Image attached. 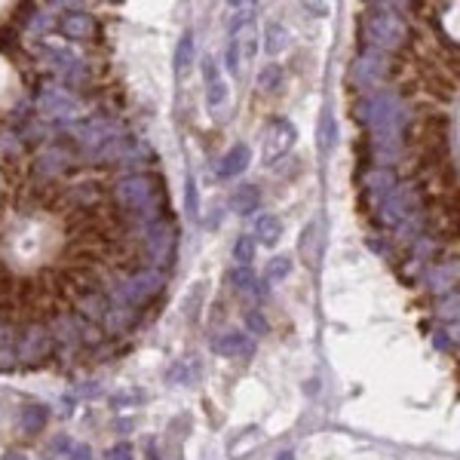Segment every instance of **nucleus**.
Wrapping results in <instances>:
<instances>
[{"instance_id": "nucleus-1", "label": "nucleus", "mask_w": 460, "mask_h": 460, "mask_svg": "<svg viewBox=\"0 0 460 460\" xmlns=\"http://www.w3.org/2000/svg\"><path fill=\"white\" fill-rule=\"evenodd\" d=\"M160 197H163V188L154 175H129V178H123L114 188L117 206L123 212H129V215H142L144 224L156 218L154 206L160 202Z\"/></svg>"}, {"instance_id": "nucleus-2", "label": "nucleus", "mask_w": 460, "mask_h": 460, "mask_svg": "<svg viewBox=\"0 0 460 460\" xmlns=\"http://www.w3.org/2000/svg\"><path fill=\"white\" fill-rule=\"evenodd\" d=\"M362 117L377 135V142H399V132L405 129V108L393 92H374L362 105Z\"/></svg>"}, {"instance_id": "nucleus-3", "label": "nucleus", "mask_w": 460, "mask_h": 460, "mask_svg": "<svg viewBox=\"0 0 460 460\" xmlns=\"http://www.w3.org/2000/svg\"><path fill=\"white\" fill-rule=\"evenodd\" d=\"M365 37L372 43L374 52H390L408 43V25L399 13H393L390 6H372L365 13Z\"/></svg>"}, {"instance_id": "nucleus-4", "label": "nucleus", "mask_w": 460, "mask_h": 460, "mask_svg": "<svg viewBox=\"0 0 460 460\" xmlns=\"http://www.w3.org/2000/svg\"><path fill=\"white\" fill-rule=\"evenodd\" d=\"M160 285H163V273L144 267V270L129 273L126 280L117 285V298L123 301V307H132V304L147 301L154 292H160Z\"/></svg>"}, {"instance_id": "nucleus-5", "label": "nucleus", "mask_w": 460, "mask_h": 460, "mask_svg": "<svg viewBox=\"0 0 460 460\" xmlns=\"http://www.w3.org/2000/svg\"><path fill=\"white\" fill-rule=\"evenodd\" d=\"M414 206H418V193L411 188H393L381 200V206H377V221H381L384 227H399L408 221Z\"/></svg>"}, {"instance_id": "nucleus-6", "label": "nucleus", "mask_w": 460, "mask_h": 460, "mask_svg": "<svg viewBox=\"0 0 460 460\" xmlns=\"http://www.w3.org/2000/svg\"><path fill=\"white\" fill-rule=\"evenodd\" d=\"M144 248H147V255H151V261L166 267L172 261V255H175V230L166 224V221H160V218L147 221Z\"/></svg>"}, {"instance_id": "nucleus-7", "label": "nucleus", "mask_w": 460, "mask_h": 460, "mask_svg": "<svg viewBox=\"0 0 460 460\" xmlns=\"http://www.w3.org/2000/svg\"><path fill=\"white\" fill-rule=\"evenodd\" d=\"M386 74H390V59H386L384 52L368 50V52H362V55H359V59L353 62V80H356L362 89L381 86V83L386 80Z\"/></svg>"}, {"instance_id": "nucleus-8", "label": "nucleus", "mask_w": 460, "mask_h": 460, "mask_svg": "<svg viewBox=\"0 0 460 460\" xmlns=\"http://www.w3.org/2000/svg\"><path fill=\"white\" fill-rule=\"evenodd\" d=\"M294 142H298V129H294L289 120H273L264 132V163L282 160L294 147Z\"/></svg>"}, {"instance_id": "nucleus-9", "label": "nucleus", "mask_w": 460, "mask_h": 460, "mask_svg": "<svg viewBox=\"0 0 460 460\" xmlns=\"http://www.w3.org/2000/svg\"><path fill=\"white\" fill-rule=\"evenodd\" d=\"M37 110L46 114V117H55V120H68V117H77L80 101L74 98L68 89L52 86V89L40 92V98H37Z\"/></svg>"}, {"instance_id": "nucleus-10", "label": "nucleus", "mask_w": 460, "mask_h": 460, "mask_svg": "<svg viewBox=\"0 0 460 460\" xmlns=\"http://www.w3.org/2000/svg\"><path fill=\"white\" fill-rule=\"evenodd\" d=\"M96 18H92V13H86V9H71V13H64L59 18V31L62 37H68V40L80 43V40H92L96 37Z\"/></svg>"}, {"instance_id": "nucleus-11", "label": "nucleus", "mask_w": 460, "mask_h": 460, "mask_svg": "<svg viewBox=\"0 0 460 460\" xmlns=\"http://www.w3.org/2000/svg\"><path fill=\"white\" fill-rule=\"evenodd\" d=\"M212 350H215L218 356H224V359H243V356L252 353L255 344H252V338H248L246 331L227 328V331H221V335L212 340Z\"/></svg>"}, {"instance_id": "nucleus-12", "label": "nucleus", "mask_w": 460, "mask_h": 460, "mask_svg": "<svg viewBox=\"0 0 460 460\" xmlns=\"http://www.w3.org/2000/svg\"><path fill=\"white\" fill-rule=\"evenodd\" d=\"M298 252H301V261L316 270L319 267V258H322V234H319V221H310L307 227L301 230L298 236Z\"/></svg>"}, {"instance_id": "nucleus-13", "label": "nucleus", "mask_w": 460, "mask_h": 460, "mask_svg": "<svg viewBox=\"0 0 460 460\" xmlns=\"http://www.w3.org/2000/svg\"><path fill=\"white\" fill-rule=\"evenodd\" d=\"M248 163H252V151L246 144H234L218 160V178H236V175H243L248 169Z\"/></svg>"}, {"instance_id": "nucleus-14", "label": "nucleus", "mask_w": 460, "mask_h": 460, "mask_svg": "<svg viewBox=\"0 0 460 460\" xmlns=\"http://www.w3.org/2000/svg\"><path fill=\"white\" fill-rule=\"evenodd\" d=\"M46 423H50V408L40 402H28L22 405V411H18V430L28 432V436H37V432L46 430Z\"/></svg>"}, {"instance_id": "nucleus-15", "label": "nucleus", "mask_w": 460, "mask_h": 460, "mask_svg": "<svg viewBox=\"0 0 460 460\" xmlns=\"http://www.w3.org/2000/svg\"><path fill=\"white\" fill-rule=\"evenodd\" d=\"M46 350H50V335H46L40 326H34V328L25 331V338H22V344H18L16 356H22V359L31 362V359H43Z\"/></svg>"}, {"instance_id": "nucleus-16", "label": "nucleus", "mask_w": 460, "mask_h": 460, "mask_svg": "<svg viewBox=\"0 0 460 460\" xmlns=\"http://www.w3.org/2000/svg\"><path fill=\"white\" fill-rule=\"evenodd\" d=\"M227 206L236 212V215H252V212L261 206V190H258V184H239L230 193Z\"/></svg>"}, {"instance_id": "nucleus-17", "label": "nucleus", "mask_w": 460, "mask_h": 460, "mask_svg": "<svg viewBox=\"0 0 460 460\" xmlns=\"http://www.w3.org/2000/svg\"><path fill=\"white\" fill-rule=\"evenodd\" d=\"M255 246H267V248H273L276 243L282 239V221L276 218V215H261L255 221Z\"/></svg>"}, {"instance_id": "nucleus-18", "label": "nucleus", "mask_w": 460, "mask_h": 460, "mask_svg": "<svg viewBox=\"0 0 460 460\" xmlns=\"http://www.w3.org/2000/svg\"><path fill=\"white\" fill-rule=\"evenodd\" d=\"M197 62V46H193V34H181L178 46H175V77H188Z\"/></svg>"}, {"instance_id": "nucleus-19", "label": "nucleus", "mask_w": 460, "mask_h": 460, "mask_svg": "<svg viewBox=\"0 0 460 460\" xmlns=\"http://www.w3.org/2000/svg\"><path fill=\"white\" fill-rule=\"evenodd\" d=\"M335 138H338L335 110H331V108H322L319 126H316V147H319V154H331V147H335Z\"/></svg>"}, {"instance_id": "nucleus-20", "label": "nucleus", "mask_w": 460, "mask_h": 460, "mask_svg": "<svg viewBox=\"0 0 460 460\" xmlns=\"http://www.w3.org/2000/svg\"><path fill=\"white\" fill-rule=\"evenodd\" d=\"M227 280L234 285V292H239V294H248V298H258V294H261V282H258L252 267H234V270L227 273Z\"/></svg>"}, {"instance_id": "nucleus-21", "label": "nucleus", "mask_w": 460, "mask_h": 460, "mask_svg": "<svg viewBox=\"0 0 460 460\" xmlns=\"http://www.w3.org/2000/svg\"><path fill=\"white\" fill-rule=\"evenodd\" d=\"M396 172L393 169H374L372 175H368V181H365V190L372 193V197H377V200H384L386 193H390L393 188H396Z\"/></svg>"}, {"instance_id": "nucleus-22", "label": "nucleus", "mask_w": 460, "mask_h": 460, "mask_svg": "<svg viewBox=\"0 0 460 460\" xmlns=\"http://www.w3.org/2000/svg\"><path fill=\"white\" fill-rule=\"evenodd\" d=\"M454 280H457V264L451 261V264H439L436 270H430L427 273V285L432 292H448V289H454Z\"/></svg>"}, {"instance_id": "nucleus-23", "label": "nucleus", "mask_w": 460, "mask_h": 460, "mask_svg": "<svg viewBox=\"0 0 460 460\" xmlns=\"http://www.w3.org/2000/svg\"><path fill=\"white\" fill-rule=\"evenodd\" d=\"M285 46H289V31H285L280 22H270L264 28V50H267V55H280Z\"/></svg>"}, {"instance_id": "nucleus-24", "label": "nucleus", "mask_w": 460, "mask_h": 460, "mask_svg": "<svg viewBox=\"0 0 460 460\" xmlns=\"http://www.w3.org/2000/svg\"><path fill=\"white\" fill-rule=\"evenodd\" d=\"M169 384H193L200 377V365L197 359H178L172 368H169Z\"/></svg>"}, {"instance_id": "nucleus-25", "label": "nucleus", "mask_w": 460, "mask_h": 460, "mask_svg": "<svg viewBox=\"0 0 460 460\" xmlns=\"http://www.w3.org/2000/svg\"><path fill=\"white\" fill-rule=\"evenodd\" d=\"M282 77H285V74H282V68H280V64H276V62L264 64L261 74H258V89L270 96V92H276V89L282 86Z\"/></svg>"}, {"instance_id": "nucleus-26", "label": "nucleus", "mask_w": 460, "mask_h": 460, "mask_svg": "<svg viewBox=\"0 0 460 460\" xmlns=\"http://www.w3.org/2000/svg\"><path fill=\"white\" fill-rule=\"evenodd\" d=\"M68 169V156L62 151H50L43 156H37V172H46V175H59Z\"/></svg>"}, {"instance_id": "nucleus-27", "label": "nucleus", "mask_w": 460, "mask_h": 460, "mask_svg": "<svg viewBox=\"0 0 460 460\" xmlns=\"http://www.w3.org/2000/svg\"><path fill=\"white\" fill-rule=\"evenodd\" d=\"M292 273V258L289 255H276L270 264L264 267V280L267 282H282Z\"/></svg>"}, {"instance_id": "nucleus-28", "label": "nucleus", "mask_w": 460, "mask_h": 460, "mask_svg": "<svg viewBox=\"0 0 460 460\" xmlns=\"http://www.w3.org/2000/svg\"><path fill=\"white\" fill-rule=\"evenodd\" d=\"M234 258L239 261V267H248V264H252V258H255V239H252V234L236 236V243H234Z\"/></svg>"}, {"instance_id": "nucleus-29", "label": "nucleus", "mask_w": 460, "mask_h": 460, "mask_svg": "<svg viewBox=\"0 0 460 460\" xmlns=\"http://www.w3.org/2000/svg\"><path fill=\"white\" fill-rule=\"evenodd\" d=\"M227 101V83H221V80H212L209 86H206V105L215 110V108H221Z\"/></svg>"}, {"instance_id": "nucleus-30", "label": "nucleus", "mask_w": 460, "mask_h": 460, "mask_svg": "<svg viewBox=\"0 0 460 460\" xmlns=\"http://www.w3.org/2000/svg\"><path fill=\"white\" fill-rule=\"evenodd\" d=\"M184 202H188V215L197 218L200 215V200H197V184H193V178L184 181Z\"/></svg>"}, {"instance_id": "nucleus-31", "label": "nucleus", "mask_w": 460, "mask_h": 460, "mask_svg": "<svg viewBox=\"0 0 460 460\" xmlns=\"http://www.w3.org/2000/svg\"><path fill=\"white\" fill-rule=\"evenodd\" d=\"M246 326L252 328L255 335H267V331H270V326H267V319H264L258 310H248V313H246Z\"/></svg>"}, {"instance_id": "nucleus-32", "label": "nucleus", "mask_w": 460, "mask_h": 460, "mask_svg": "<svg viewBox=\"0 0 460 460\" xmlns=\"http://www.w3.org/2000/svg\"><path fill=\"white\" fill-rule=\"evenodd\" d=\"M108 460H135V451L129 442H117V445L108 451Z\"/></svg>"}, {"instance_id": "nucleus-33", "label": "nucleus", "mask_w": 460, "mask_h": 460, "mask_svg": "<svg viewBox=\"0 0 460 460\" xmlns=\"http://www.w3.org/2000/svg\"><path fill=\"white\" fill-rule=\"evenodd\" d=\"M71 460H92V448L89 445H74L71 448Z\"/></svg>"}, {"instance_id": "nucleus-34", "label": "nucleus", "mask_w": 460, "mask_h": 460, "mask_svg": "<svg viewBox=\"0 0 460 460\" xmlns=\"http://www.w3.org/2000/svg\"><path fill=\"white\" fill-rule=\"evenodd\" d=\"M16 365V350H0V372Z\"/></svg>"}, {"instance_id": "nucleus-35", "label": "nucleus", "mask_w": 460, "mask_h": 460, "mask_svg": "<svg viewBox=\"0 0 460 460\" xmlns=\"http://www.w3.org/2000/svg\"><path fill=\"white\" fill-rule=\"evenodd\" d=\"M202 71H206L209 83H212V80H218V77H215V74H218V68H215V62H212V55H206V59H202Z\"/></svg>"}, {"instance_id": "nucleus-36", "label": "nucleus", "mask_w": 460, "mask_h": 460, "mask_svg": "<svg viewBox=\"0 0 460 460\" xmlns=\"http://www.w3.org/2000/svg\"><path fill=\"white\" fill-rule=\"evenodd\" d=\"M304 9H310L313 16H328V6H322V4H304Z\"/></svg>"}, {"instance_id": "nucleus-37", "label": "nucleus", "mask_w": 460, "mask_h": 460, "mask_svg": "<svg viewBox=\"0 0 460 460\" xmlns=\"http://www.w3.org/2000/svg\"><path fill=\"white\" fill-rule=\"evenodd\" d=\"M0 460H25V454H22V451H6Z\"/></svg>"}, {"instance_id": "nucleus-38", "label": "nucleus", "mask_w": 460, "mask_h": 460, "mask_svg": "<svg viewBox=\"0 0 460 460\" xmlns=\"http://www.w3.org/2000/svg\"><path fill=\"white\" fill-rule=\"evenodd\" d=\"M273 460H294V451H282V454H276Z\"/></svg>"}, {"instance_id": "nucleus-39", "label": "nucleus", "mask_w": 460, "mask_h": 460, "mask_svg": "<svg viewBox=\"0 0 460 460\" xmlns=\"http://www.w3.org/2000/svg\"><path fill=\"white\" fill-rule=\"evenodd\" d=\"M46 460H55V457H46Z\"/></svg>"}, {"instance_id": "nucleus-40", "label": "nucleus", "mask_w": 460, "mask_h": 460, "mask_svg": "<svg viewBox=\"0 0 460 460\" xmlns=\"http://www.w3.org/2000/svg\"><path fill=\"white\" fill-rule=\"evenodd\" d=\"M0 190H4V184H0Z\"/></svg>"}]
</instances>
